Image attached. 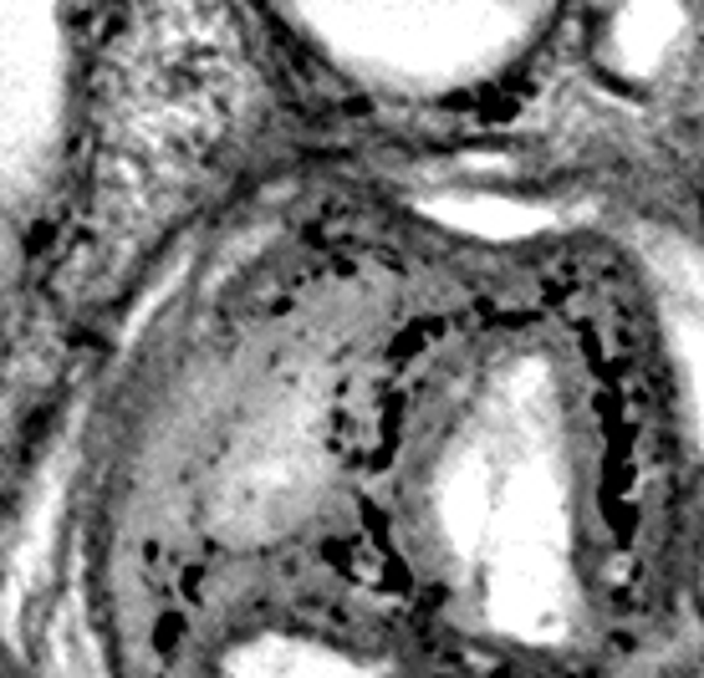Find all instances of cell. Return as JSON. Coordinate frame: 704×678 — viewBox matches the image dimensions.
I'll return each mask as SVG.
<instances>
[{
  "instance_id": "cell-2",
  "label": "cell",
  "mask_w": 704,
  "mask_h": 678,
  "mask_svg": "<svg viewBox=\"0 0 704 678\" xmlns=\"http://www.w3.org/2000/svg\"><path fill=\"white\" fill-rule=\"evenodd\" d=\"M337 98L454 113L495 98L556 41L577 0H251Z\"/></svg>"
},
{
  "instance_id": "cell-4",
  "label": "cell",
  "mask_w": 704,
  "mask_h": 678,
  "mask_svg": "<svg viewBox=\"0 0 704 678\" xmlns=\"http://www.w3.org/2000/svg\"><path fill=\"white\" fill-rule=\"evenodd\" d=\"M694 56H700V102H704V5H700V21H694Z\"/></svg>"
},
{
  "instance_id": "cell-1",
  "label": "cell",
  "mask_w": 704,
  "mask_h": 678,
  "mask_svg": "<svg viewBox=\"0 0 704 678\" xmlns=\"http://www.w3.org/2000/svg\"><path fill=\"white\" fill-rule=\"evenodd\" d=\"M0 678H704V219L450 143L240 174L11 449Z\"/></svg>"
},
{
  "instance_id": "cell-3",
  "label": "cell",
  "mask_w": 704,
  "mask_h": 678,
  "mask_svg": "<svg viewBox=\"0 0 704 678\" xmlns=\"http://www.w3.org/2000/svg\"><path fill=\"white\" fill-rule=\"evenodd\" d=\"M77 164V51L62 0H0V306L56 230Z\"/></svg>"
}]
</instances>
